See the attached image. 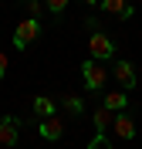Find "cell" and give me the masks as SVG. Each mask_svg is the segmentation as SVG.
Here are the masks:
<instances>
[{
	"label": "cell",
	"mask_w": 142,
	"mask_h": 149,
	"mask_svg": "<svg viewBox=\"0 0 142 149\" xmlns=\"http://www.w3.org/2000/svg\"><path fill=\"white\" fill-rule=\"evenodd\" d=\"M115 78H118V85H122V92L135 88V65L132 61H118V65H115Z\"/></svg>",
	"instance_id": "cell-7"
},
{
	"label": "cell",
	"mask_w": 142,
	"mask_h": 149,
	"mask_svg": "<svg viewBox=\"0 0 142 149\" xmlns=\"http://www.w3.org/2000/svg\"><path fill=\"white\" fill-rule=\"evenodd\" d=\"M88 149H112V142L105 139V136H95V139L88 142Z\"/></svg>",
	"instance_id": "cell-14"
},
{
	"label": "cell",
	"mask_w": 142,
	"mask_h": 149,
	"mask_svg": "<svg viewBox=\"0 0 142 149\" xmlns=\"http://www.w3.org/2000/svg\"><path fill=\"white\" fill-rule=\"evenodd\" d=\"M34 112H37V119H47V115H54V102L47 95H37L34 98Z\"/></svg>",
	"instance_id": "cell-11"
},
{
	"label": "cell",
	"mask_w": 142,
	"mask_h": 149,
	"mask_svg": "<svg viewBox=\"0 0 142 149\" xmlns=\"http://www.w3.org/2000/svg\"><path fill=\"white\" fill-rule=\"evenodd\" d=\"M112 132L115 136H118V139H135V119H129V115H125V112H118V115H115V122H112Z\"/></svg>",
	"instance_id": "cell-6"
},
{
	"label": "cell",
	"mask_w": 142,
	"mask_h": 149,
	"mask_svg": "<svg viewBox=\"0 0 142 149\" xmlns=\"http://www.w3.org/2000/svg\"><path fill=\"white\" fill-rule=\"evenodd\" d=\"M37 34H41V20L37 17H24L17 27H14V47H17V51H27Z\"/></svg>",
	"instance_id": "cell-1"
},
{
	"label": "cell",
	"mask_w": 142,
	"mask_h": 149,
	"mask_svg": "<svg viewBox=\"0 0 142 149\" xmlns=\"http://www.w3.org/2000/svg\"><path fill=\"white\" fill-rule=\"evenodd\" d=\"M78 3H85V7H102V0H78Z\"/></svg>",
	"instance_id": "cell-17"
},
{
	"label": "cell",
	"mask_w": 142,
	"mask_h": 149,
	"mask_svg": "<svg viewBox=\"0 0 142 149\" xmlns=\"http://www.w3.org/2000/svg\"><path fill=\"white\" fill-rule=\"evenodd\" d=\"M102 10H108V14H115V17H125V20L135 14L129 0H102Z\"/></svg>",
	"instance_id": "cell-9"
},
{
	"label": "cell",
	"mask_w": 142,
	"mask_h": 149,
	"mask_svg": "<svg viewBox=\"0 0 142 149\" xmlns=\"http://www.w3.org/2000/svg\"><path fill=\"white\" fill-rule=\"evenodd\" d=\"M88 51H91V61H112L115 58V41L105 37L102 31H95V34L88 37Z\"/></svg>",
	"instance_id": "cell-2"
},
{
	"label": "cell",
	"mask_w": 142,
	"mask_h": 149,
	"mask_svg": "<svg viewBox=\"0 0 142 149\" xmlns=\"http://www.w3.org/2000/svg\"><path fill=\"white\" fill-rule=\"evenodd\" d=\"M115 115L118 112H112V109H95V115H91V122H95V129H98V136H105V129H112V122H115Z\"/></svg>",
	"instance_id": "cell-8"
},
{
	"label": "cell",
	"mask_w": 142,
	"mask_h": 149,
	"mask_svg": "<svg viewBox=\"0 0 142 149\" xmlns=\"http://www.w3.org/2000/svg\"><path fill=\"white\" fill-rule=\"evenodd\" d=\"M81 78H85V85L91 88V92H102V85H105V78H108V71H105L98 61H91V58H88L85 65H81Z\"/></svg>",
	"instance_id": "cell-3"
},
{
	"label": "cell",
	"mask_w": 142,
	"mask_h": 149,
	"mask_svg": "<svg viewBox=\"0 0 142 149\" xmlns=\"http://www.w3.org/2000/svg\"><path fill=\"white\" fill-rule=\"evenodd\" d=\"M61 105H64L68 112H75V115H78V112H81V109H85V102H81L78 95H64V98H61Z\"/></svg>",
	"instance_id": "cell-12"
},
{
	"label": "cell",
	"mask_w": 142,
	"mask_h": 149,
	"mask_svg": "<svg viewBox=\"0 0 142 149\" xmlns=\"http://www.w3.org/2000/svg\"><path fill=\"white\" fill-rule=\"evenodd\" d=\"M17 132H20V122L14 115H3L0 119V149H14L17 146Z\"/></svg>",
	"instance_id": "cell-5"
},
{
	"label": "cell",
	"mask_w": 142,
	"mask_h": 149,
	"mask_svg": "<svg viewBox=\"0 0 142 149\" xmlns=\"http://www.w3.org/2000/svg\"><path fill=\"white\" fill-rule=\"evenodd\" d=\"M24 7H27L30 17H37V14H41V0H24Z\"/></svg>",
	"instance_id": "cell-15"
},
{
	"label": "cell",
	"mask_w": 142,
	"mask_h": 149,
	"mask_svg": "<svg viewBox=\"0 0 142 149\" xmlns=\"http://www.w3.org/2000/svg\"><path fill=\"white\" fill-rule=\"evenodd\" d=\"M68 3H71V0H44V7L51 10L54 17H61V14H64V7H68Z\"/></svg>",
	"instance_id": "cell-13"
},
{
	"label": "cell",
	"mask_w": 142,
	"mask_h": 149,
	"mask_svg": "<svg viewBox=\"0 0 142 149\" xmlns=\"http://www.w3.org/2000/svg\"><path fill=\"white\" fill-rule=\"evenodd\" d=\"M102 105H105V109H112V112H125V105H129V95H125V92H105Z\"/></svg>",
	"instance_id": "cell-10"
},
{
	"label": "cell",
	"mask_w": 142,
	"mask_h": 149,
	"mask_svg": "<svg viewBox=\"0 0 142 149\" xmlns=\"http://www.w3.org/2000/svg\"><path fill=\"white\" fill-rule=\"evenodd\" d=\"M37 132H41V139L57 142L61 136H64V119H61V115H47V119L37 122Z\"/></svg>",
	"instance_id": "cell-4"
},
{
	"label": "cell",
	"mask_w": 142,
	"mask_h": 149,
	"mask_svg": "<svg viewBox=\"0 0 142 149\" xmlns=\"http://www.w3.org/2000/svg\"><path fill=\"white\" fill-rule=\"evenodd\" d=\"M3 74H7V54L0 51V78H3Z\"/></svg>",
	"instance_id": "cell-16"
}]
</instances>
